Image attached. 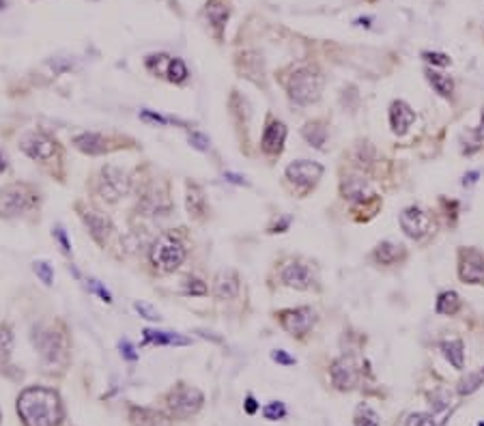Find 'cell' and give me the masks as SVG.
<instances>
[{"label": "cell", "instance_id": "cell-25", "mask_svg": "<svg viewBox=\"0 0 484 426\" xmlns=\"http://www.w3.org/2000/svg\"><path fill=\"white\" fill-rule=\"evenodd\" d=\"M303 138L310 142L312 147L316 149H323V145H326V140H328V127L323 125L321 121H310L306 123V127L301 129Z\"/></svg>", "mask_w": 484, "mask_h": 426}, {"label": "cell", "instance_id": "cell-7", "mask_svg": "<svg viewBox=\"0 0 484 426\" xmlns=\"http://www.w3.org/2000/svg\"><path fill=\"white\" fill-rule=\"evenodd\" d=\"M129 190V179L121 168L114 166H106L102 170V179H100V194L104 198H108L110 202L119 200L121 196H125Z\"/></svg>", "mask_w": 484, "mask_h": 426}, {"label": "cell", "instance_id": "cell-19", "mask_svg": "<svg viewBox=\"0 0 484 426\" xmlns=\"http://www.w3.org/2000/svg\"><path fill=\"white\" fill-rule=\"evenodd\" d=\"M129 420H131V426H171V420L164 413L144 409V407H131Z\"/></svg>", "mask_w": 484, "mask_h": 426}, {"label": "cell", "instance_id": "cell-43", "mask_svg": "<svg viewBox=\"0 0 484 426\" xmlns=\"http://www.w3.org/2000/svg\"><path fill=\"white\" fill-rule=\"evenodd\" d=\"M271 358H274L276 362L284 364V366H291V364H295V358H291V355H286L284 351H274V353H271Z\"/></svg>", "mask_w": 484, "mask_h": 426}, {"label": "cell", "instance_id": "cell-41", "mask_svg": "<svg viewBox=\"0 0 484 426\" xmlns=\"http://www.w3.org/2000/svg\"><path fill=\"white\" fill-rule=\"evenodd\" d=\"M140 116H142L144 121L159 123V125H166V123H168V119H166V116H161V114H157V112H151V110H142V112H140Z\"/></svg>", "mask_w": 484, "mask_h": 426}, {"label": "cell", "instance_id": "cell-20", "mask_svg": "<svg viewBox=\"0 0 484 426\" xmlns=\"http://www.w3.org/2000/svg\"><path fill=\"white\" fill-rule=\"evenodd\" d=\"M73 145L80 151H82V153H87V155H102V153H106V140H104V136L93 133V131L75 136L73 138Z\"/></svg>", "mask_w": 484, "mask_h": 426}, {"label": "cell", "instance_id": "cell-29", "mask_svg": "<svg viewBox=\"0 0 484 426\" xmlns=\"http://www.w3.org/2000/svg\"><path fill=\"white\" fill-rule=\"evenodd\" d=\"M166 74H168V80L175 82V84H181L188 80V67L181 58H171L168 60V69H166Z\"/></svg>", "mask_w": 484, "mask_h": 426}, {"label": "cell", "instance_id": "cell-8", "mask_svg": "<svg viewBox=\"0 0 484 426\" xmlns=\"http://www.w3.org/2000/svg\"><path fill=\"white\" fill-rule=\"evenodd\" d=\"M278 317H280L282 327H284L291 336H306V334L312 329V325H314V312H312V308H308V306L282 310Z\"/></svg>", "mask_w": 484, "mask_h": 426}, {"label": "cell", "instance_id": "cell-47", "mask_svg": "<svg viewBox=\"0 0 484 426\" xmlns=\"http://www.w3.org/2000/svg\"><path fill=\"white\" fill-rule=\"evenodd\" d=\"M475 133H478V138L484 142V110H482V114H480V125H478Z\"/></svg>", "mask_w": 484, "mask_h": 426}, {"label": "cell", "instance_id": "cell-42", "mask_svg": "<svg viewBox=\"0 0 484 426\" xmlns=\"http://www.w3.org/2000/svg\"><path fill=\"white\" fill-rule=\"evenodd\" d=\"M91 289H93V291H95V293H97V295H100V297H102L104 302H106V304H110V302H112L110 293H108V291H106V289L102 287V284H100L97 280H91Z\"/></svg>", "mask_w": 484, "mask_h": 426}, {"label": "cell", "instance_id": "cell-18", "mask_svg": "<svg viewBox=\"0 0 484 426\" xmlns=\"http://www.w3.org/2000/svg\"><path fill=\"white\" fill-rule=\"evenodd\" d=\"M80 216H82V220H85V224L89 226L91 235L95 237V241L104 244L106 237H108L110 231H112L110 220L104 216V213H100V211H85V213H80Z\"/></svg>", "mask_w": 484, "mask_h": 426}, {"label": "cell", "instance_id": "cell-4", "mask_svg": "<svg viewBox=\"0 0 484 426\" xmlns=\"http://www.w3.org/2000/svg\"><path fill=\"white\" fill-rule=\"evenodd\" d=\"M166 403H168V411L173 417L177 420H188L192 417L205 403V396L200 390L192 388V386H185V383H177L168 396H166Z\"/></svg>", "mask_w": 484, "mask_h": 426}, {"label": "cell", "instance_id": "cell-48", "mask_svg": "<svg viewBox=\"0 0 484 426\" xmlns=\"http://www.w3.org/2000/svg\"><path fill=\"white\" fill-rule=\"evenodd\" d=\"M475 181H478V173H469V175H465L463 185H471V183H475Z\"/></svg>", "mask_w": 484, "mask_h": 426}, {"label": "cell", "instance_id": "cell-9", "mask_svg": "<svg viewBox=\"0 0 484 426\" xmlns=\"http://www.w3.org/2000/svg\"><path fill=\"white\" fill-rule=\"evenodd\" d=\"M330 375H332V383L347 392V390H353L357 386V379H360V373H357V364L355 360L351 358V355H343V358H338L332 368H330Z\"/></svg>", "mask_w": 484, "mask_h": 426}, {"label": "cell", "instance_id": "cell-40", "mask_svg": "<svg viewBox=\"0 0 484 426\" xmlns=\"http://www.w3.org/2000/svg\"><path fill=\"white\" fill-rule=\"evenodd\" d=\"M54 237L58 239L60 250H63L65 254H71V246H69V241H67V235H65V229H63V226H56V229H54Z\"/></svg>", "mask_w": 484, "mask_h": 426}, {"label": "cell", "instance_id": "cell-31", "mask_svg": "<svg viewBox=\"0 0 484 426\" xmlns=\"http://www.w3.org/2000/svg\"><path fill=\"white\" fill-rule=\"evenodd\" d=\"M14 349V334L9 325H0V358H9Z\"/></svg>", "mask_w": 484, "mask_h": 426}, {"label": "cell", "instance_id": "cell-38", "mask_svg": "<svg viewBox=\"0 0 484 426\" xmlns=\"http://www.w3.org/2000/svg\"><path fill=\"white\" fill-rule=\"evenodd\" d=\"M422 56H424V60H429V62H433V65H439V67H448V65L452 62L450 56L439 54V52H424Z\"/></svg>", "mask_w": 484, "mask_h": 426}, {"label": "cell", "instance_id": "cell-10", "mask_svg": "<svg viewBox=\"0 0 484 426\" xmlns=\"http://www.w3.org/2000/svg\"><path fill=\"white\" fill-rule=\"evenodd\" d=\"M323 177V166L318 162H310V160H299L289 164L286 168V179L299 187H310L314 185L318 179Z\"/></svg>", "mask_w": 484, "mask_h": 426}, {"label": "cell", "instance_id": "cell-24", "mask_svg": "<svg viewBox=\"0 0 484 426\" xmlns=\"http://www.w3.org/2000/svg\"><path fill=\"white\" fill-rule=\"evenodd\" d=\"M205 13H207V18H209V24H211L217 33H222V28L226 26V20H228V16H230V9H228L226 5L217 3V0H211V3H207V7H205Z\"/></svg>", "mask_w": 484, "mask_h": 426}, {"label": "cell", "instance_id": "cell-50", "mask_svg": "<svg viewBox=\"0 0 484 426\" xmlns=\"http://www.w3.org/2000/svg\"><path fill=\"white\" fill-rule=\"evenodd\" d=\"M5 5H7V0H0V9H5Z\"/></svg>", "mask_w": 484, "mask_h": 426}, {"label": "cell", "instance_id": "cell-51", "mask_svg": "<svg viewBox=\"0 0 484 426\" xmlns=\"http://www.w3.org/2000/svg\"><path fill=\"white\" fill-rule=\"evenodd\" d=\"M480 375H482V377H484V368H482V371H480Z\"/></svg>", "mask_w": 484, "mask_h": 426}, {"label": "cell", "instance_id": "cell-11", "mask_svg": "<svg viewBox=\"0 0 484 426\" xmlns=\"http://www.w3.org/2000/svg\"><path fill=\"white\" fill-rule=\"evenodd\" d=\"M458 275L471 284H484V254L478 250H461Z\"/></svg>", "mask_w": 484, "mask_h": 426}, {"label": "cell", "instance_id": "cell-30", "mask_svg": "<svg viewBox=\"0 0 484 426\" xmlns=\"http://www.w3.org/2000/svg\"><path fill=\"white\" fill-rule=\"evenodd\" d=\"M355 426H379V415L372 407L368 405H360L355 409Z\"/></svg>", "mask_w": 484, "mask_h": 426}, {"label": "cell", "instance_id": "cell-46", "mask_svg": "<svg viewBox=\"0 0 484 426\" xmlns=\"http://www.w3.org/2000/svg\"><path fill=\"white\" fill-rule=\"evenodd\" d=\"M257 409H259L257 400H254L252 396H248V400H246V411H248V413H254Z\"/></svg>", "mask_w": 484, "mask_h": 426}, {"label": "cell", "instance_id": "cell-17", "mask_svg": "<svg viewBox=\"0 0 484 426\" xmlns=\"http://www.w3.org/2000/svg\"><path fill=\"white\" fill-rule=\"evenodd\" d=\"M213 293L217 300H232L239 293V275L232 269L220 271L213 284Z\"/></svg>", "mask_w": 484, "mask_h": 426}, {"label": "cell", "instance_id": "cell-37", "mask_svg": "<svg viewBox=\"0 0 484 426\" xmlns=\"http://www.w3.org/2000/svg\"><path fill=\"white\" fill-rule=\"evenodd\" d=\"M188 140H190V145H192L196 151H207V149H209V138H207L205 133H200V131H192V133L188 136Z\"/></svg>", "mask_w": 484, "mask_h": 426}, {"label": "cell", "instance_id": "cell-22", "mask_svg": "<svg viewBox=\"0 0 484 426\" xmlns=\"http://www.w3.org/2000/svg\"><path fill=\"white\" fill-rule=\"evenodd\" d=\"M153 342V344H177V346H185L192 340L173 332H155V329H144V344Z\"/></svg>", "mask_w": 484, "mask_h": 426}, {"label": "cell", "instance_id": "cell-12", "mask_svg": "<svg viewBox=\"0 0 484 426\" xmlns=\"http://www.w3.org/2000/svg\"><path fill=\"white\" fill-rule=\"evenodd\" d=\"M284 140H286V125L282 121H276V119H269L267 121V127L263 131V140H261V149L265 155H280L282 149H284Z\"/></svg>", "mask_w": 484, "mask_h": 426}, {"label": "cell", "instance_id": "cell-3", "mask_svg": "<svg viewBox=\"0 0 484 426\" xmlns=\"http://www.w3.org/2000/svg\"><path fill=\"white\" fill-rule=\"evenodd\" d=\"M151 261L155 263V267H159L161 271H175L183 265L185 261V246L173 237V235H161L153 248H151Z\"/></svg>", "mask_w": 484, "mask_h": 426}, {"label": "cell", "instance_id": "cell-1", "mask_svg": "<svg viewBox=\"0 0 484 426\" xmlns=\"http://www.w3.org/2000/svg\"><path fill=\"white\" fill-rule=\"evenodd\" d=\"M18 413L24 426H58L63 422V403L54 390L33 386L18 396Z\"/></svg>", "mask_w": 484, "mask_h": 426}, {"label": "cell", "instance_id": "cell-33", "mask_svg": "<svg viewBox=\"0 0 484 426\" xmlns=\"http://www.w3.org/2000/svg\"><path fill=\"white\" fill-rule=\"evenodd\" d=\"M263 415H265L267 420H282V417L286 415V407H284V403H280V400H274V403L265 405V409H263Z\"/></svg>", "mask_w": 484, "mask_h": 426}, {"label": "cell", "instance_id": "cell-26", "mask_svg": "<svg viewBox=\"0 0 484 426\" xmlns=\"http://www.w3.org/2000/svg\"><path fill=\"white\" fill-rule=\"evenodd\" d=\"M426 74V80H429V84L441 95V97H450L452 95V91H454V82H452V78L450 76H443V74H439V71H435V69H426L424 71Z\"/></svg>", "mask_w": 484, "mask_h": 426}, {"label": "cell", "instance_id": "cell-28", "mask_svg": "<svg viewBox=\"0 0 484 426\" xmlns=\"http://www.w3.org/2000/svg\"><path fill=\"white\" fill-rule=\"evenodd\" d=\"M435 310H437L439 315H446V317L456 315V312L461 310V297H458V293H454V291H443V293L439 295V300H437Z\"/></svg>", "mask_w": 484, "mask_h": 426}, {"label": "cell", "instance_id": "cell-15", "mask_svg": "<svg viewBox=\"0 0 484 426\" xmlns=\"http://www.w3.org/2000/svg\"><path fill=\"white\" fill-rule=\"evenodd\" d=\"M414 121H416V112L412 110V106L407 102L398 99L389 106V125L396 136L407 133V129L412 127Z\"/></svg>", "mask_w": 484, "mask_h": 426}, {"label": "cell", "instance_id": "cell-5", "mask_svg": "<svg viewBox=\"0 0 484 426\" xmlns=\"http://www.w3.org/2000/svg\"><path fill=\"white\" fill-rule=\"evenodd\" d=\"M35 346L41 353V358L45 364H58L67 360V346H65V338L54 332V329H35L33 334Z\"/></svg>", "mask_w": 484, "mask_h": 426}, {"label": "cell", "instance_id": "cell-27", "mask_svg": "<svg viewBox=\"0 0 484 426\" xmlns=\"http://www.w3.org/2000/svg\"><path fill=\"white\" fill-rule=\"evenodd\" d=\"M400 256H402V246H396V244H392V241H383V244L377 246V250H375V258H377L381 265H394Z\"/></svg>", "mask_w": 484, "mask_h": 426}, {"label": "cell", "instance_id": "cell-49", "mask_svg": "<svg viewBox=\"0 0 484 426\" xmlns=\"http://www.w3.org/2000/svg\"><path fill=\"white\" fill-rule=\"evenodd\" d=\"M5 168H7V164H5V158L0 155V173H5Z\"/></svg>", "mask_w": 484, "mask_h": 426}, {"label": "cell", "instance_id": "cell-32", "mask_svg": "<svg viewBox=\"0 0 484 426\" xmlns=\"http://www.w3.org/2000/svg\"><path fill=\"white\" fill-rule=\"evenodd\" d=\"M33 269H35V273L41 278V282L45 284V287H50L52 280H54V273H52L50 263H45V261H35V263H33Z\"/></svg>", "mask_w": 484, "mask_h": 426}, {"label": "cell", "instance_id": "cell-44", "mask_svg": "<svg viewBox=\"0 0 484 426\" xmlns=\"http://www.w3.org/2000/svg\"><path fill=\"white\" fill-rule=\"evenodd\" d=\"M121 353L125 355L127 360H131V362H134V360H138V353L134 351V346H131V342H129V340H123V342H121Z\"/></svg>", "mask_w": 484, "mask_h": 426}, {"label": "cell", "instance_id": "cell-34", "mask_svg": "<svg viewBox=\"0 0 484 426\" xmlns=\"http://www.w3.org/2000/svg\"><path fill=\"white\" fill-rule=\"evenodd\" d=\"M183 291L188 295H207V284L198 278H188L183 284Z\"/></svg>", "mask_w": 484, "mask_h": 426}, {"label": "cell", "instance_id": "cell-23", "mask_svg": "<svg viewBox=\"0 0 484 426\" xmlns=\"http://www.w3.org/2000/svg\"><path fill=\"white\" fill-rule=\"evenodd\" d=\"M205 207H207V200H205L203 187L196 183H188V213L194 218H203Z\"/></svg>", "mask_w": 484, "mask_h": 426}, {"label": "cell", "instance_id": "cell-21", "mask_svg": "<svg viewBox=\"0 0 484 426\" xmlns=\"http://www.w3.org/2000/svg\"><path fill=\"white\" fill-rule=\"evenodd\" d=\"M441 351H443V355H446V360H448L456 371H463V366H465V346H463V340H458V338L443 340V342H441Z\"/></svg>", "mask_w": 484, "mask_h": 426}, {"label": "cell", "instance_id": "cell-14", "mask_svg": "<svg viewBox=\"0 0 484 426\" xmlns=\"http://www.w3.org/2000/svg\"><path fill=\"white\" fill-rule=\"evenodd\" d=\"M280 278L282 282L286 284V287L291 289H297V291H303V289H310V284H312V273H310V267L303 265V263H289L282 267L280 271Z\"/></svg>", "mask_w": 484, "mask_h": 426}, {"label": "cell", "instance_id": "cell-16", "mask_svg": "<svg viewBox=\"0 0 484 426\" xmlns=\"http://www.w3.org/2000/svg\"><path fill=\"white\" fill-rule=\"evenodd\" d=\"M340 190H343V196L349 198V200H353V202H366V200H370L375 196L372 185L364 177H349V179H345L343 185H340Z\"/></svg>", "mask_w": 484, "mask_h": 426}, {"label": "cell", "instance_id": "cell-36", "mask_svg": "<svg viewBox=\"0 0 484 426\" xmlns=\"http://www.w3.org/2000/svg\"><path fill=\"white\" fill-rule=\"evenodd\" d=\"M482 383H484V377H482L480 373H478V375H469L465 381H461L458 392H461V394H471V392H475Z\"/></svg>", "mask_w": 484, "mask_h": 426}, {"label": "cell", "instance_id": "cell-39", "mask_svg": "<svg viewBox=\"0 0 484 426\" xmlns=\"http://www.w3.org/2000/svg\"><path fill=\"white\" fill-rule=\"evenodd\" d=\"M407 426H435V422H433V417H431V415L416 413V415H412V417H409Z\"/></svg>", "mask_w": 484, "mask_h": 426}, {"label": "cell", "instance_id": "cell-35", "mask_svg": "<svg viewBox=\"0 0 484 426\" xmlns=\"http://www.w3.org/2000/svg\"><path fill=\"white\" fill-rule=\"evenodd\" d=\"M134 310H136L142 319H146V321H161V315H159L153 306H149V304H144V302H136V304H134Z\"/></svg>", "mask_w": 484, "mask_h": 426}, {"label": "cell", "instance_id": "cell-45", "mask_svg": "<svg viewBox=\"0 0 484 426\" xmlns=\"http://www.w3.org/2000/svg\"><path fill=\"white\" fill-rule=\"evenodd\" d=\"M228 181H232V183H239V185H246V181H244V177H239V175H232V173H226L224 175Z\"/></svg>", "mask_w": 484, "mask_h": 426}, {"label": "cell", "instance_id": "cell-13", "mask_svg": "<svg viewBox=\"0 0 484 426\" xmlns=\"http://www.w3.org/2000/svg\"><path fill=\"white\" fill-rule=\"evenodd\" d=\"M20 147L33 160H50L54 155V149H56L54 142L45 133H39V131L26 133L20 142Z\"/></svg>", "mask_w": 484, "mask_h": 426}, {"label": "cell", "instance_id": "cell-2", "mask_svg": "<svg viewBox=\"0 0 484 426\" xmlns=\"http://www.w3.org/2000/svg\"><path fill=\"white\" fill-rule=\"evenodd\" d=\"M286 93L289 97L299 104V106H308L312 102H316L321 97V91H323V84H326V80H323V74L312 67V65H301V67H295L291 71V76L286 78Z\"/></svg>", "mask_w": 484, "mask_h": 426}, {"label": "cell", "instance_id": "cell-6", "mask_svg": "<svg viewBox=\"0 0 484 426\" xmlns=\"http://www.w3.org/2000/svg\"><path fill=\"white\" fill-rule=\"evenodd\" d=\"M431 224H433L431 216L420 207H407L400 213V229L412 239H422L424 235H429Z\"/></svg>", "mask_w": 484, "mask_h": 426}]
</instances>
